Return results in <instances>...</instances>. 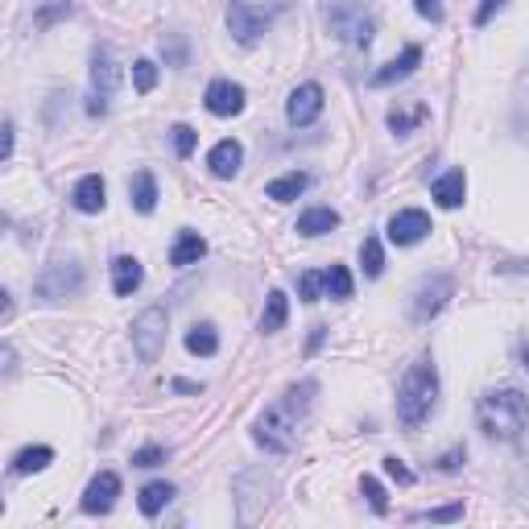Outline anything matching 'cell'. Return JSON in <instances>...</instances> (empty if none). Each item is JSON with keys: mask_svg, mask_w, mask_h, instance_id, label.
<instances>
[{"mask_svg": "<svg viewBox=\"0 0 529 529\" xmlns=\"http://www.w3.org/2000/svg\"><path fill=\"white\" fill-rule=\"evenodd\" d=\"M240 162H245L240 141H219V145L207 153V166H211V174H216V178H232L236 170H240Z\"/></svg>", "mask_w": 529, "mask_h": 529, "instance_id": "15", "label": "cell"}, {"mask_svg": "<svg viewBox=\"0 0 529 529\" xmlns=\"http://www.w3.org/2000/svg\"><path fill=\"white\" fill-rule=\"evenodd\" d=\"M476 422L488 439L513 442L529 431V397L521 389H492L476 402Z\"/></svg>", "mask_w": 529, "mask_h": 529, "instance_id": "2", "label": "cell"}, {"mask_svg": "<svg viewBox=\"0 0 529 529\" xmlns=\"http://www.w3.org/2000/svg\"><path fill=\"white\" fill-rule=\"evenodd\" d=\"M133 88L141 91V96H149V91L157 88V67L149 59H137L133 62Z\"/></svg>", "mask_w": 529, "mask_h": 529, "instance_id": "30", "label": "cell"}, {"mask_svg": "<svg viewBox=\"0 0 529 529\" xmlns=\"http://www.w3.org/2000/svg\"><path fill=\"white\" fill-rule=\"evenodd\" d=\"M203 104L211 116H236V112H245V88L232 83V79H216V83L207 88Z\"/></svg>", "mask_w": 529, "mask_h": 529, "instance_id": "11", "label": "cell"}, {"mask_svg": "<svg viewBox=\"0 0 529 529\" xmlns=\"http://www.w3.org/2000/svg\"><path fill=\"white\" fill-rule=\"evenodd\" d=\"M323 290L331 298H352V274L343 269V264H331V269H323Z\"/></svg>", "mask_w": 529, "mask_h": 529, "instance_id": "28", "label": "cell"}, {"mask_svg": "<svg viewBox=\"0 0 529 529\" xmlns=\"http://www.w3.org/2000/svg\"><path fill=\"white\" fill-rule=\"evenodd\" d=\"M413 9H418L426 21H434V25L442 21V0H413Z\"/></svg>", "mask_w": 529, "mask_h": 529, "instance_id": "37", "label": "cell"}, {"mask_svg": "<svg viewBox=\"0 0 529 529\" xmlns=\"http://www.w3.org/2000/svg\"><path fill=\"white\" fill-rule=\"evenodd\" d=\"M116 83H120V67H116V59H112V50L96 46V54H91V91H88L91 116H104V112H108L112 96H116Z\"/></svg>", "mask_w": 529, "mask_h": 529, "instance_id": "4", "label": "cell"}, {"mask_svg": "<svg viewBox=\"0 0 529 529\" xmlns=\"http://www.w3.org/2000/svg\"><path fill=\"white\" fill-rule=\"evenodd\" d=\"M50 459H54V451H50V447H25V451L13 459V471H17V476H33V471L50 468Z\"/></svg>", "mask_w": 529, "mask_h": 529, "instance_id": "27", "label": "cell"}, {"mask_svg": "<svg viewBox=\"0 0 529 529\" xmlns=\"http://www.w3.org/2000/svg\"><path fill=\"white\" fill-rule=\"evenodd\" d=\"M170 133H174V153L178 157H190V153H195V128H190V125H174V128H170Z\"/></svg>", "mask_w": 529, "mask_h": 529, "instance_id": "31", "label": "cell"}, {"mask_svg": "<svg viewBox=\"0 0 529 529\" xmlns=\"http://www.w3.org/2000/svg\"><path fill=\"white\" fill-rule=\"evenodd\" d=\"M311 397H314V381H302V385H294V389H285L282 397H277V402L256 418L253 439L261 442L264 451H274V455L294 451L298 426H302L306 410H311Z\"/></svg>", "mask_w": 529, "mask_h": 529, "instance_id": "1", "label": "cell"}, {"mask_svg": "<svg viewBox=\"0 0 529 529\" xmlns=\"http://www.w3.org/2000/svg\"><path fill=\"white\" fill-rule=\"evenodd\" d=\"M79 285H83L79 264H50L46 274L33 282V294H38L42 302H62V298L79 294Z\"/></svg>", "mask_w": 529, "mask_h": 529, "instance_id": "7", "label": "cell"}, {"mask_svg": "<svg viewBox=\"0 0 529 529\" xmlns=\"http://www.w3.org/2000/svg\"><path fill=\"white\" fill-rule=\"evenodd\" d=\"M285 314H290V298L282 294V290H274L269 294V302H264V314H261V331L264 335H274L285 327Z\"/></svg>", "mask_w": 529, "mask_h": 529, "instance_id": "24", "label": "cell"}, {"mask_svg": "<svg viewBox=\"0 0 529 529\" xmlns=\"http://www.w3.org/2000/svg\"><path fill=\"white\" fill-rule=\"evenodd\" d=\"M170 451L166 447H141L137 455H133V468H157V463H166Z\"/></svg>", "mask_w": 529, "mask_h": 529, "instance_id": "33", "label": "cell"}, {"mask_svg": "<svg viewBox=\"0 0 529 529\" xmlns=\"http://www.w3.org/2000/svg\"><path fill=\"white\" fill-rule=\"evenodd\" d=\"M463 517V505H442V509H431V513H413V521H459Z\"/></svg>", "mask_w": 529, "mask_h": 529, "instance_id": "34", "label": "cell"}, {"mask_svg": "<svg viewBox=\"0 0 529 529\" xmlns=\"http://www.w3.org/2000/svg\"><path fill=\"white\" fill-rule=\"evenodd\" d=\"M463 195H468V178H463V170H447V174L434 182V203L439 207H459Z\"/></svg>", "mask_w": 529, "mask_h": 529, "instance_id": "20", "label": "cell"}, {"mask_svg": "<svg viewBox=\"0 0 529 529\" xmlns=\"http://www.w3.org/2000/svg\"><path fill=\"white\" fill-rule=\"evenodd\" d=\"M128 195H133V207H137L141 216H149L157 207V182H153V174L149 170H137L133 174V182H128Z\"/></svg>", "mask_w": 529, "mask_h": 529, "instance_id": "21", "label": "cell"}, {"mask_svg": "<svg viewBox=\"0 0 529 529\" xmlns=\"http://www.w3.org/2000/svg\"><path fill=\"white\" fill-rule=\"evenodd\" d=\"M360 264H364V277H381L385 253H381V240H376V236H364V245H360Z\"/></svg>", "mask_w": 529, "mask_h": 529, "instance_id": "29", "label": "cell"}, {"mask_svg": "<svg viewBox=\"0 0 529 529\" xmlns=\"http://www.w3.org/2000/svg\"><path fill=\"white\" fill-rule=\"evenodd\" d=\"M62 13H70V0H54L50 9H42V13H38V25H50V21L62 17Z\"/></svg>", "mask_w": 529, "mask_h": 529, "instance_id": "38", "label": "cell"}, {"mask_svg": "<svg viewBox=\"0 0 529 529\" xmlns=\"http://www.w3.org/2000/svg\"><path fill=\"white\" fill-rule=\"evenodd\" d=\"M207 253V240L199 232H178L174 248H170V264H178V269H187V264H199Z\"/></svg>", "mask_w": 529, "mask_h": 529, "instance_id": "17", "label": "cell"}, {"mask_svg": "<svg viewBox=\"0 0 529 529\" xmlns=\"http://www.w3.org/2000/svg\"><path fill=\"white\" fill-rule=\"evenodd\" d=\"M5 157H13V125H5Z\"/></svg>", "mask_w": 529, "mask_h": 529, "instance_id": "42", "label": "cell"}, {"mask_svg": "<svg viewBox=\"0 0 529 529\" xmlns=\"http://www.w3.org/2000/svg\"><path fill=\"white\" fill-rule=\"evenodd\" d=\"M141 277H145V269H141L137 256H116V261H112V290H116V298L133 294L141 285Z\"/></svg>", "mask_w": 529, "mask_h": 529, "instance_id": "16", "label": "cell"}, {"mask_svg": "<svg viewBox=\"0 0 529 529\" xmlns=\"http://www.w3.org/2000/svg\"><path fill=\"white\" fill-rule=\"evenodd\" d=\"M319 290H323V274L298 277V294H302V302H319Z\"/></svg>", "mask_w": 529, "mask_h": 529, "instance_id": "35", "label": "cell"}, {"mask_svg": "<svg viewBox=\"0 0 529 529\" xmlns=\"http://www.w3.org/2000/svg\"><path fill=\"white\" fill-rule=\"evenodd\" d=\"M451 298H455V282H451L447 274H439V277H431V282H422V285H418L410 314L418 319V323H431L434 314H439L442 306L451 302Z\"/></svg>", "mask_w": 529, "mask_h": 529, "instance_id": "8", "label": "cell"}, {"mask_svg": "<svg viewBox=\"0 0 529 529\" xmlns=\"http://www.w3.org/2000/svg\"><path fill=\"white\" fill-rule=\"evenodd\" d=\"M187 352H195V356H216V352H219L216 327H211V323L190 327V331H187Z\"/></svg>", "mask_w": 529, "mask_h": 529, "instance_id": "26", "label": "cell"}, {"mask_svg": "<svg viewBox=\"0 0 529 529\" xmlns=\"http://www.w3.org/2000/svg\"><path fill=\"white\" fill-rule=\"evenodd\" d=\"M434 405H439V368H434L431 356H422L410 364V373L397 389V418H402L405 431H418L434 413Z\"/></svg>", "mask_w": 529, "mask_h": 529, "instance_id": "3", "label": "cell"}, {"mask_svg": "<svg viewBox=\"0 0 529 529\" xmlns=\"http://www.w3.org/2000/svg\"><path fill=\"white\" fill-rule=\"evenodd\" d=\"M385 471H389V476H393L397 484H413V471L405 468V463L397 459V455H389V459H385Z\"/></svg>", "mask_w": 529, "mask_h": 529, "instance_id": "36", "label": "cell"}, {"mask_svg": "<svg viewBox=\"0 0 529 529\" xmlns=\"http://www.w3.org/2000/svg\"><path fill=\"white\" fill-rule=\"evenodd\" d=\"M311 187V178L306 174H282V178H274V182H269V187H264V195L274 199V203H294L298 195H302V190Z\"/></svg>", "mask_w": 529, "mask_h": 529, "instance_id": "22", "label": "cell"}, {"mask_svg": "<svg viewBox=\"0 0 529 529\" xmlns=\"http://www.w3.org/2000/svg\"><path fill=\"white\" fill-rule=\"evenodd\" d=\"M269 21H274V13L253 9V5H245V0H236L232 9H227V30H232L236 42H245V46H253V42L269 30Z\"/></svg>", "mask_w": 529, "mask_h": 529, "instance_id": "9", "label": "cell"}, {"mask_svg": "<svg viewBox=\"0 0 529 529\" xmlns=\"http://www.w3.org/2000/svg\"><path fill=\"white\" fill-rule=\"evenodd\" d=\"M178 393H203V385H190V381H174Z\"/></svg>", "mask_w": 529, "mask_h": 529, "instance_id": "41", "label": "cell"}, {"mask_svg": "<svg viewBox=\"0 0 529 529\" xmlns=\"http://www.w3.org/2000/svg\"><path fill=\"white\" fill-rule=\"evenodd\" d=\"M500 5H505V0H484V5H480V13H476V25H488V21H492V13H497Z\"/></svg>", "mask_w": 529, "mask_h": 529, "instance_id": "40", "label": "cell"}, {"mask_svg": "<svg viewBox=\"0 0 529 529\" xmlns=\"http://www.w3.org/2000/svg\"><path fill=\"white\" fill-rule=\"evenodd\" d=\"M162 343H166V311L149 306L133 319V348H137L141 364H153L162 356Z\"/></svg>", "mask_w": 529, "mask_h": 529, "instance_id": "6", "label": "cell"}, {"mask_svg": "<svg viewBox=\"0 0 529 529\" xmlns=\"http://www.w3.org/2000/svg\"><path fill=\"white\" fill-rule=\"evenodd\" d=\"M327 25H331V33L339 42H352V46H368L373 42V17L360 9V5H352V0H339V5H331L327 9Z\"/></svg>", "mask_w": 529, "mask_h": 529, "instance_id": "5", "label": "cell"}, {"mask_svg": "<svg viewBox=\"0 0 529 529\" xmlns=\"http://www.w3.org/2000/svg\"><path fill=\"white\" fill-rule=\"evenodd\" d=\"M418 62H422V50L418 46H405L402 59H393L389 67H381L373 75V88H389V83H397V79H410L413 70H418Z\"/></svg>", "mask_w": 529, "mask_h": 529, "instance_id": "14", "label": "cell"}, {"mask_svg": "<svg viewBox=\"0 0 529 529\" xmlns=\"http://www.w3.org/2000/svg\"><path fill=\"white\" fill-rule=\"evenodd\" d=\"M426 236H431V216L418 211V207L397 211V216L389 219V240L393 245H418V240H426Z\"/></svg>", "mask_w": 529, "mask_h": 529, "instance_id": "13", "label": "cell"}, {"mask_svg": "<svg viewBox=\"0 0 529 529\" xmlns=\"http://www.w3.org/2000/svg\"><path fill=\"white\" fill-rule=\"evenodd\" d=\"M335 227H339V211H331V207H311L298 216V236H327Z\"/></svg>", "mask_w": 529, "mask_h": 529, "instance_id": "19", "label": "cell"}, {"mask_svg": "<svg viewBox=\"0 0 529 529\" xmlns=\"http://www.w3.org/2000/svg\"><path fill=\"white\" fill-rule=\"evenodd\" d=\"M170 500H174V484H166V480H153V484H145V488H141V513H145V517H157V513L166 509Z\"/></svg>", "mask_w": 529, "mask_h": 529, "instance_id": "23", "label": "cell"}, {"mask_svg": "<svg viewBox=\"0 0 529 529\" xmlns=\"http://www.w3.org/2000/svg\"><path fill=\"white\" fill-rule=\"evenodd\" d=\"M463 459H468V451H463V447H455V451H447L439 463H434V468H439V471H455Z\"/></svg>", "mask_w": 529, "mask_h": 529, "instance_id": "39", "label": "cell"}, {"mask_svg": "<svg viewBox=\"0 0 529 529\" xmlns=\"http://www.w3.org/2000/svg\"><path fill=\"white\" fill-rule=\"evenodd\" d=\"M360 488H364V497H368V505H373V513H389V500H385V488L373 480V476H364V484H360Z\"/></svg>", "mask_w": 529, "mask_h": 529, "instance_id": "32", "label": "cell"}, {"mask_svg": "<svg viewBox=\"0 0 529 529\" xmlns=\"http://www.w3.org/2000/svg\"><path fill=\"white\" fill-rule=\"evenodd\" d=\"M426 116H431V108H426V104H405V108H393L389 112V128L405 137V133H413V128H418Z\"/></svg>", "mask_w": 529, "mask_h": 529, "instance_id": "25", "label": "cell"}, {"mask_svg": "<svg viewBox=\"0 0 529 529\" xmlns=\"http://www.w3.org/2000/svg\"><path fill=\"white\" fill-rule=\"evenodd\" d=\"M116 497H120V476H116V471H99L96 480L88 484V492H83V513H91V517L112 513Z\"/></svg>", "mask_w": 529, "mask_h": 529, "instance_id": "12", "label": "cell"}, {"mask_svg": "<svg viewBox=\"0 0 529 529\" xmlns=\"http://www.w3.org/2000/svg\"><path fill=\"white\" fill-rule=\"evenodd\" d=\"M319 112H323V88L319 83H302V88H294V96H290V104H285V120L294 128H306L319 120Z\"/></svg>", "mask_w": 529, "mask_h": 529, "instance_id": "10", "label": "cell"}, {"mask_svg": "<svg viewBox=\"0 0 529 529\" xmlns=\"http://www.w3.org/2000/svg\"><path fill=\"white\" fill-rule=\"evenodd\" d=\"M104 178L99 174H88V178H79L75 182V207L79 211H88V216H96V211H104Z\"/></svg>", "mask_w": 529, "mask_h": 529, "instance_id": "18", "label": "cell"}]
</instances>
